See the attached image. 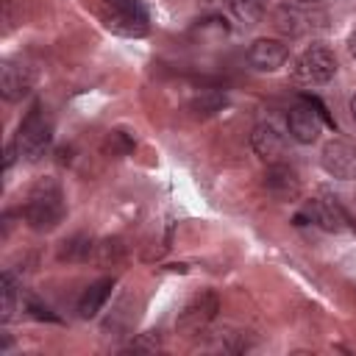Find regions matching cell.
Instances as JSON below:
<instances>
[{"label": "cell", "mask_w": 356, "mask_h": 356, "mask_svg": "<svg viewBox=\"0 0 356 356\" xmlns=\"http://www.w3.org/2000/svg\"><path fill=\"white\" fill-rule=\"evenodd\" d=\"M28 89H31V75H28V70L19 67V64L6 61L3 70H0V92H3V97L14 103V100H19L22 95H28Z\"/></svg>", "instance_id": "cell-12"}, {"label": "cell", "mask_w": 356, "mask_h": 356, "mask_svg": "<svg viewBox=\"0 0 356 356\" xmlns=\"http://www.w3.org/2000/svg\"><path fill=\"white\" fill-rule=\"evenodd\" d=\"M106 150L111 156H128L134 150V139L125 134V131H111L108 139H106Z\"/></svg>", "instance_id": "cell-18"}, {"label": "cell", "mask_w": 356, "mask_h": 356, "mask_svg": "<svg viewBox=\"0 0 356 356\" xmlns=\"http://www.w3.org/2000/svg\"><path fill=\"white\" fill-rule=\"evenodd\" d=\"M25 309H28V314L33 317V320H47V323H58V314H53L50 312V306H44V303H39L33 295H25Z\"/></svg>", "instance_id": "cell-21"}, {"label": "cell", "mask_w": 356, "mask_h": 356, "mask_svg": "<svg viewBox=\"0 0 356 356\" xmlns=\"http://www.w3.org/2000/svg\"><path fill=\"white\" fill-rule=\"evenodd\" d=\"M323 117L303 100L300 106H295V108H289V117H286V128H289V134H292V139L295 142H300V145H312V142H317V136H320V131H323Z\"/></svg>", "instance_id": "cell-7"}, {"label": "cell", "mask_w": 356, "mask_h": 356, "mask_svg": "<svg viewBox=\"0 0 356 356\" xmlns=\"http://www.w3.org/2000/svg\"><path fill=\"white\" fill-rule=\"evenodd\" d=\"M300 100H306V103H309V106H312V108H314V111H317V114L323 117V122H325L328 128H337V122H334V117L328 114V108H325V103H323V100H320L317 95H300Z\"/></svg>", "instance_id": "cell-22"}, {"label": "cell", "mask_w": 356, "mask_h": 356, "mask_svg": "<svg viewBox=\"0 0 356 356\" xmlns=\"http://www.w3.org/2000/svg\"><path fill=\"white\" fill-rule=\"evenodd\" d=\"M286 56H289V50L278 39H256L248 50V61L259 72H275L278 67H284Z\"/></svg>", "instance_id": "cell-9"}, {"label": "cell", "mask_w": 356, "mask_h": 356, "mask_svg": "<svg viewBox=\"0 0 356 356\" xmlns=\"http://www.w3.org/2000/svg\"><path fill=\"white\" fill-rule=\"evenodd\" d=\"M100 3H103L106 14H147L142 0H100Z\"/></svg>", "instance_id": "cell-19"}, {"label": "cell", "mask_w": 356, "mask_h": 356, "mask_svg": "<svg viewBox=\"0 0 356 356\" xmlns=\"http://www.w3.org/2000/svg\"><path fill=\"white\" fill-rule=\"evenodd\" d=\"M64 211H67L64 209V197H61V189H58V184L53 178L39 181L31 189V195L25 200V209H22L25 222L33 231H53L64 220Z\"/></svg>", "instance_id": "cell-1"}, {"label": "cell", "mask_w": 356, "mask_h": 356, "mask_svg": "<svg viewBox=\"0 0 356 356\" xmlns=\"http://www.w3.org/2000/svg\"><path fill=\"white\" fill-rule=\"evenodd\" d=\"M350 114H353V120H356V95L350 97Z\"/></svg>", "instance_id": "cell-26"}, {"label": "cell", "mask_w": 356, "mask_h": 356, "mask_svg": "<svg viewBox=\"0 0 356 356\" xmlns=\"http://www.w3.org/2000/svg\"><path fill=\"white\" fill-rule=\"evenodd\" d=\"M159 348V334H142L128 345V350H156Z\"/></svg>", "instance_id": "cell-23"}, {"label": "cell", "mask_w": 356, "mask_h": 356, "mask_svg": "<svg viewBox=\"0 0 356 356\" xmlns=\"http://www.w3.org/2000/svg\"><path fill=\"white\" fill-rule=\"evenodd\" d=\"M217 312H220V298H217V292L214 289H203V292H197L184 309H181V314H178V331H184V334H197V331H203L214 317H217Z\"/></svg>", "instance_id": "cell-4"}, {"label": "cell", "mask_w": 356, "mask_h": 356, "mask_svg": "<svg viewBox=\"0 0 356 356\" xmlns=\"http://www.w3.org/2000/svg\"><path fill=\"white\" fill-rule=\"evenodd\" d=\"M295 75L303 83H328L337 75V58H334V53L328 47L312 44L295 61Z\"/></svg>", "instance_id": "cell-3"}, {"label": "cell", "mask_w": 356, "mask_h": 356, "mask_svg": "<svg viewBox=\"0 0 356 356\" xmlns=\"http://www.w3.org/2000/svg\"><path fill=\"white\" fill-rule=\"evenodd\" d=\"M250 147H253V153H256L261 161L275 164V161H281L284 153H286V136H284L281 128H275L273 122H259V125L253 128V134H250Z\"/></svg>", "instance_id": "cell-6"}, {"label": "cell", "mask_w": 356, "mask_h": 356, "mask_svg": "<svg viewBox=\"0 0 356 356\" xmlns=\"http://www.w3.org/2000/svg\"><path fill=\"white\" fill-rule=\"evenodd\" d=\"M295 3H303V6H317V3H323V0H295Z\"/></svg>", "instance_id": "cell-25"}, {"label": "cell", "mask_w": 356, "mask_h": 356, "mask_svg": "<svg viewBox=\"0 0 356 356\" xmlns=\"http://www.w3.org/2000/svg\"><path fill=\"white\" fill-rule=\"evenodd\" d=\"M95 250H97V261L108 264V261H117L125 248H122V239H103L100 245H95Z\"/></svg>", "instance_id": "cell-20"}, {"label": "cell", "mask_w": 356, "mask_h": 356, "mask_svg": "<svg viewBox=\"0 0 356 356\" xmlns=\"http://www.w3.org/2000/svg\"><path fill=\"white\" fill-rule=\"evenodd\" d=\"M264 189L275 197V200H295L300 195V178L298 172L284 164V161H275L267 167L264 172Z\"/></svg>", "instance_id": "cell-8"}, {"label": "cell", "mask_w": 356, "mask_h": 356, "mask_svg": "<svg viewBox=\"0 0 356 356\" xmlns=\"http://www.w3.org/2000/svg\"><path fill=\"white\" fill-rule=\"evenodd\" d=\"M103 22L117 36H145L147 33V14H106Z\"/></svg>", "instance_id": "cell-13"}, {"label": "cell", "mask_w": 356, "mask_h": 356, "mask_svg": "<svg viewBox=\"0 0 356 356\" xmlns=\"http://www.w3.org/2000/svg\"><path fill=\"white\" fill-rule=\"evenodd\" d=\"M264 8H267V0H231L234 17L245 25H256L264 17Z\"/></svg>", "instance_id": "cell-15"}, {"label": "cell", "mask_w": 356, "mask_h": 356, "mask_svg": "<svg viewBox=\"0 0 356 356\" xmlns=\"http://www.w3.org/2000/svg\"><path fill=\"white\" fill-rule=\"evenodd\" d=\"M320 164L331 178H339V181L356 178V142H350V139H328L323 145Z\"/></svg>", "instance_id": "cell-5"}, {"label": "cell", "mask_w": 356, "mask_h": 356, "mask_svg": "<svg viewBox=\"0 0 356 356\" xmlns=\"http://www.w3.org/2000/svg\"><path fill=\"white\" fill-rule=\"evenodd\" d=\"M50 139H53V122L42 111V103H33L31 111L19 122V131H17V139H14L17 142V150L28 161H36V159L44 156Z\"/></svg>", "instance_id": "cell-2"}, {"label": "cell", "mask_w": 356, "mask_h": 356, "mask_svg": "<svg viewBox=\"0 0 356 356\" xmlns=\"http://www.w3.org/2000/svg\"><path fill=\"white\" fill-rule=\"evenodd\" d=\"M348 53L356 58V33H350V39H348Z\"/></svg>", "instance_id": "cell-24"}, {"label": "cell", "mask_w": 356, "mask_h": 356, "mask_svg": "<svg viewBox=\"0 0 356 356\" xmlns=\"http://www.w3.org/2000/svg\"><path fill=\"white\" fill-rule=\"evenodd\" d=\"M92 239L86 236V234H75V236H70L67 242H64V248H61V253H58V259H67V261H78V259H86L89 253H92Z\"/></svg>", "instance_id": "cell-16"}, {"label": "cell", "mask_w": 356, "mask_h": 356, "mask_svg": "<svg viewBox=\"0 0 356 356\" xmlns=\"http://www.w3.org/2000/svg\"><path fill=\"white\" fill-rule=\"evenodd\" d=\"M111 289H114V278H97L95 284H89L78 300V314L83 320H92L103 309V303L111 298Z\"/></svg>", "instance_id": "cell-11"}, {"label": "cell", "mask_w": 356, "mask_h": 356, "mask_svg": "<svg viewBox=\"0 0 356 356\" xmlns=\"http://www.w3.org/2000/svg\"><path fill=\"white\" fill-rule=\"evenodd\" d=\"M273 25L286 36H300L306 31V17L292 6H278L275 17H273Z\"/></svg>", "instance_id": "cell-14"}, {"label": "cell", "mask_w": 356, "mask_h": 356, "mask_svg": "<svg viewBox=\"0 0 356 356\" xmlns=\"http://www.w3.org/2000/svg\"><path fill=\"white\" fill-rule=\"evenodd\" d=\"M0 298H3L0 300V320L8 323L14 317V300H17V286H14L8 273H3V278H0Z\"/></svg>", "instance_id": "cell-17"}, {"label": "cell", "mask_w": 356, "mask_h": 356, "mask_svg": "<svg viewBox=\"0 0 356 356\" xmlns=\"http://www.w3.org/2000/svg\"><path fill=\"white\" fill-rule=\"evenodd\" d=\"M309 220L312 222H317L323 231H342L345 228V222H350L348 220V211L339 206V200L337 197H314L312 203H309Z\"/></svg>", "instance_id": "cell-10"}]
</instances>
